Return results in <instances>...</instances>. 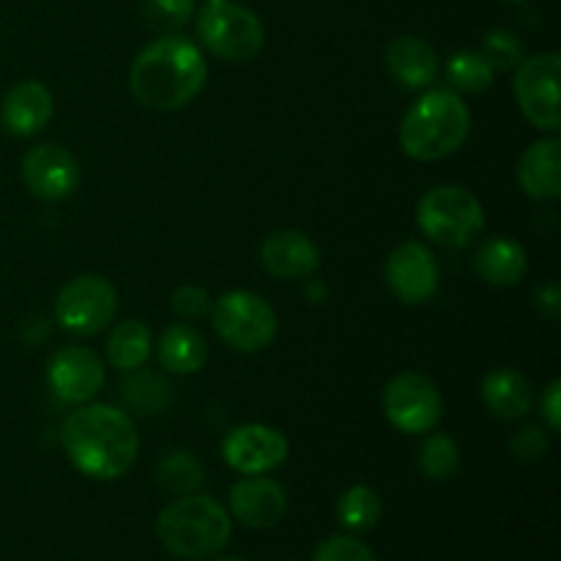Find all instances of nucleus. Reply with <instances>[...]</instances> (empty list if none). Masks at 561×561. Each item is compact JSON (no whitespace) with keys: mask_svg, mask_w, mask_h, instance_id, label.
I'll use <instances>...</instances> for the list:
<instances>
[{"mask_svg":"<svg viewBox=\"0 0 561 561\" xmlns=\"http://www.w3.org/2000/svg\"><path fill=\"white\" fill-rule=\"evenodd\" d=\"M71 466L96 482L121 480L140 455V433L124 409L104 403L77 405L60 427Z\"/></svg>","mask_w":561,"mask_h":561,"instance_id":"obj_1","label":"nucleus"},{"mask_svg":"<svg viewBox=\"0 0 561 561\" xmlns=\"http://www.w3.org/2000/svg\"><path fill=\"white\" fill-rule=\"evenodd\" d=\"M206 80V55L181 33H162L148 42L129 69L131 96L157 113L186 107L203 91Z\"/></svg>","mask_w":561,"mask_h":561,"instance_id":"obj_2","label":"nucleus"},{"mask_svg":"<svg viewBox=\"0 0 561 561\" xmlns=\"http://www.w3.org/2000/svg\"><path fill=\"white\" fill-rule=\"evenodd\" d=\"M471 135V110L453 88L422 93L400 121V148L416 162H438L463 148Z\"/></svg>","mask_w":561,"mask_h":561,"instance_id":"obj_3","label":"nucleus"},{"mask_svg":"<svg viewBox=\"0 0 561 561\" xmlns=\"http://www.w3.org/2000/svg\"><path fill=\"white\" fill-rule=\"evenodd\" d=\"M157 535L164 551L184 561L214 559L228 548L233 518L211 496L190 493L170 502L157 518Z\"/></svg>","mask_w":561,"mask_h":561,"instance_id":"obj_4","label":"nucleus"},{"mask_svg":"<svg viewBox=\"0 0 561 561\" xmlns=\"http://www.w3.org/2000/svg\"><path fill=\"white\" fill-rule=\"evenodd\" d=\"M416 225L438 247L463 250L485 230V208L480 197L460 184L427 190L416 203Z\"/></svg>","mask_w":561,"mask_h":561,"instance_id":"obj_5","label":"nucleus"},{"mask_svg":"<svg viewBox=\"0 0 561 561\" xmlns=\"http://www.w3.org/2000/svg\"><path fill=\"white\" fill-rule=\"evenodd\" d=\"M197 38L203 47L225 64H250L266 44V27L261 16L241 3L211 0L197 14Z\"/></svg>","mask_w":561,"mask_h":561,"instance_id":"obj_6","label":"nucleus"},{"mask_svg":"<svg viewBox=\"0 0 561 561\" xmlns=\"http://www.w3.org/2000/svg\"><path fill=\"white\" fill-rule=\"evenodd\" d=\"M208 316L219 340L241 354L266 351L277 337V312L261 294L252 290H228L214 301Z\"/></svg>","mask_w":561,"mask_h":561,"instance_id":"obj_7","label":"nucleus"},{"mask_svg":"<svg viewBox=\"0 0 561 561\" xmlns=\"http://www.w3.org/2000/svg\"><path fill=\"white\" fill-rule=\"evenodd\" d=\"M118 312V288L102 274H80L58 290L55 321L77 337H96Z\"/></svg>","mask_w":561,"mask_h":561,"instance_id":"obj_8","label":"nucleus"},{"mask_svg":"<svg viewBox=\"0 0 561 561\" xmlns=\"http://www.w3.org/2000/svg\"><path fill=\"white\" fill-rule=\"evenodd\" d=\"M559 53L526 55L524 64L515 69L513 91L524 118L548 135H559L561 104H559Z\"/></svg>","mask_w":561,"mask_h":561,"instance_id":"obj_9","label":"nucleus"},{"mask_svg":"<svg viewBox=\"0 0 561 561\" xmlns=\"http://www.w3.org/2000/svg\"><path fill=\"white\" fill-rule=\"evenodd\" d=\"M383 416L389 425L409 436L431 433L442 422L444 400L436 383L422 373H400L383 389Z\"/></svg>","mask_w":561,"mask_h":561,"instance_id":"obj_10","label":"nucleus"},{"mask_svg":"<svg viewBox=\"0 0 561 561\" xmlns=\"http://www.w3.org/2000/svg\"><path fill=\"white\" fill-rule=\"evenodd\" d=\"M383 279L394 299L409 307H420L436 296L442 272L436 255L422 241H403L389 252Z\"/></svg>","mask_w":561,"mask_h":561,"instance_id":"obj_11","label":"nucleus"},{"mask_svg":"<svg viewBox=\"0 0 561 561\" xmlns=\"http://www.w3.org/2000/svg\"><path fill=\"white\" fill-rule=\"evenodd\" d=\"M104 365L96 351L85 345H64L47 362V383L66 405H85L102 392Z\"/></svg>","mask_w":561,"mask_h":561,"instance_id":"obj_12","label":"nucleus"},{"mask_svg":"<svg viewBox=\"0 0 561 561\" xmlns=\"http://www.w3.org/2000/svg\"><path fill=\"white\" fill-rule=\"evenodd\" d=\"M22 181L33 197L58 203L75 195L80 186V164L69 148L58 142H42L22 159Z\"/></svg>","mask_w":561,"mask_h":561,"instance_id":"obj_13","label":"nucleus"},{"mask_svg":"<svg viewBox=\"0 0 561 561\" xmlns=\"http://www.w3.org/2000/svg\"><path fill=\"white\" fill-rule=\"evenodd\" d=\"M290 444L283 431L261 422L239 425L222 442V458L239 474H268L288 460Z\"/></svg>","mask_w":561,"mask_h":561,"instance_id":"obj_14","label":"nucleus"},{"mask_svg":"<svg viewBox=\"0 0 561 561\" xmlns=\"http://www.w3.org/2000/svg\"><path fill=\"white\" fill-rule=\"evenodd\" d=\"M288 510V493L277 480L266 474H241L228 493L230 518L247 529H272Z\"/></svg>","mask_w":561,"mask_h":561,"instance_id":"obj_15","label":"nucleus"},{"mask_svg":"<svg viewBox=\"0 0 561 561\" xmlns=\"http://www.w3.org/2000/svg\"><path fill=\"white\" fill-rule=\"evenodd\" d=\"M261 263L274 279L296 283V279L312 277L321 268V250L301 230L283 228L263 239Z\"/></svg>","mask_w":561,"mask_h":561,"instance_id":"obj_16","label":"nucleus"},{"mask_svg":"<svg viewBox=\"0 0 561 561\" xmlns=\"http://www.w3.org/2000/svg\"><path fill=\"white\" fill-rule=\"evenodd\" d=\"M55 99L47 85L36 80H22L3 96L0 124L11 137H33L53 121Z\"/></svg>","mask_w":561,"mask_h":561,"instance_id":"obj_17","label":"nucleus"},{"mask_svg":"<svg viewBox=\"0 0 561 561\" xmlns=\"http://www.w3.org/2000/svg\"><path fill=\"white\" fill-rule=\"evenodd\" d=\"M383 64L392 80L405 91H425L438 75L436 49L420 36H398L387 44Z\"/></svg>","mask_w":561,"mask_h":561,"instance_id":"obj_18","label":"nucleus"},{"mask_svg":"<svg viewBox=\"0 0 561 561\" xmlns=\"http://www.w3.org/2000/svg\"><path fill=\"white\" fill-rule=\"evenodd\" d=\"M518 184L535 201H559L561 197V140L559 135L531 142L518 159Z\"/></svg>","mask_w":561,"mask_h":561,"instance_id":"obj_19","label":"nucleus"},{"mask_svg":"<svg viewBox=\"0 0 561 561\" xmlns=\"http://www.w3.org/2000/svg\"><path fill=\"white\" fill-rule=\"evenodd\" d=\"M482 403L493 416L504 422H518L535 409V392L529 378L515 367H496L482 378Z\"/></svg>","mask_w":561,"mask_h":561,"instance_id":"obj_20","label":"nucleus"},{"mask_svg":"<svg viewBox=\"0 0 561 561\" xmlns=\"http://www.w3.org/2000/svg\"><path fill=\"white\" fill-rule=\"evenodd\" d=\"M529 272V257L524 244L510 236H493L480 244L474 255V274L491 288H513Z\"/></svg>","mask_w":561,"mask_h":561,"instance_id":"obj_21","label":"nucleus"},{"mask_svg":"<svg viewBox=\"0 0 561 561\" xmlns=\"http://www.w3.org/2000/svg\"><path fill=\"white\" fill-rule=\"evenodd\" d=\"M159 365L173 376H192L203 370L208 359V343L190 323H173L162 332L157 343Z\"/></svg>","mask_w":561,"mask_h":561,"instance_id":"obj_22","label":"nucleus"},{"mask_svg":"<svg viewBox=\"0 0 561 561\" xmlns=\"http://www.w3.org/2000/svg\"><path fill=\"white\" fill-rule=\"evenodd\" d=\"M121 398L126 409L140 416H159L173 405V383L153 370H129V378L121 383Z\"/></svg>","mask_w":561,"mask_h":561,"instance_id":"obj_23","label":"nucleus"},{"mask_svg":"<svg viewBox=\"0 0 561 561\" xmlns=\"http://www.w3.org/2000/svg\"><path fill=\"white\" fill-rule=\"evenodd\" d=\"M153 348L151 329L137 318H126V321L115 323L113 332L107 337V362L121 373L137 370L146 365L148 354Z\"/></svg>","mask_w":561,"mask_h":561,"instance_id":"obj_24","label":"nucleus"},{"mask_svg":"<svg viewBox=\"0 0 561 561\" xmlns=\"http://www.w3.org/2000/svg\"><path fill=\"white\" fill-rule=\"evenodd\" d=\"M383 515L381 496L370 485H351L337 499V520L351 535H367Z\"/></svg>","mask_w":561,"mask_h":561,"instance_id":"obj_25","label":"nucleus"},{"mask_svg":"<svg viewBox=\"0 0 561 561\" xmlns=\"http://www.w3.org/2000/svg\"><path fill=\"white\" fill-rule=\"evenodd\" d=\"M416 466L425 480L447 482L460 469V447L447 433H431L416 453Z\"/></svg>","mask_w":561,"mask_h":561,"instance_id":"obj_26","label":"nucleus"},{"mask_svg":"<svg viewBox=\"0 0 561 561\" xmlns=\"http://www.w3.org/2000/svg\"><path fill=\"white\" fill-rule=\"evenodd\" d=\"M203 480H206V474H203L201 460L190 453H173L159 460L157 466L159 488L164 493H173L175 499L201 491Z\"/></svg>","mask_w":561,"mask_h":561,"instance_id":"obj_27","label":"nucleus"},{"mask_svg":"<svg viewBox=\"0 0 561 561\" xmlns=\"http://www.w3.org/2000/svg\"><path fill=\"white\" fill-rule=\"evenodd\" d=\"M493 77L496 71L480 49H460L447 60V80L455 93H485L493 85Z\"/></svg>","mask_w":561,"mask_h":561,"instance_id":"obj_28","label":"nucleus"},{"mask_svg":"<svg viewBox=\"0 0 561 561\" xmlns=\"http://www.w3.org/2000/svg\"><path fill=\"white\" fill-rule=\"evenodd\" d=\"M482 58L491 64L493 71H515L526 58V47L507 27H493L485 33L480 47Z\"/></svg>","mask_w":561,"mask_h":561,"instance_id":"obj_29","label":"nucleus"},{"mask_svg":"<svg viewBox=\"0 0 561 561\" xmlns=\"http://www.w3.org/2000/svg\"><path fill=\"white\" fill-rule=\"evenodd\" d=\"M195 14V0H142V20L151 31L179 33L181 27L190 25Z\"/></svg>","mask_w":561,"mask_h":561,"instance_id":"obj_30","label":"nucleus"},{"mask_svg":"<svg viewBox=\"0 0 561 561\" xmlns=\"http://www.w3.org/2000/svg\"><path fill=\"white\" fill-rule=\"evenodd\" d=\"M312 561H376V553L354 535H334L316 548Z\"/></svg>","mask_w":561,"mask_h":561,"instance_id":"obj_31","label":"nucleus"},{"mask_svg":"<svg viewBox=\"0 0 561 561\" xmlns=\"http://www.w3.org/2000/svg\"><path fill=\"white\" fill-rule=\"evenodd\" d=\"M551 449L548 442V431L540 425H524L513 438H510V455L520 463H537Z\"/></svg>","mask_w":561,"mask_h":561,"instance_id":"obj_32","label":"nucleus"},{"mask_svg":"<svg viewBox=\"0 0 561 561\" xmlns=\"http://www.w3.org/2000/svg\"><path fill=\"white\" fill-rule=\"evenodd\" d=\"M211 296L201 285H181V288H175L173 299H170L173 312L179 318H184V321H201V318H206L211 312Z\"/></svg>","mask_w":561,"mask_h":561,"instance_id":"obj_33","label":"nucleus"},{"mask_svg":"<svg viewBox=\"0 0 561 561\" xmlns=\"http://www.w3.org/2000/svg\"><path fill=\"white\" fill-rule=\"evenodd\" d=\"M540 416H542V422H546L548 433L561 431V381L559 378H553V381L546 387V392H542Z\"/></svg>","mask_w":561,"mask_h":561,"instance_id":"obj_34","label":"nucleus"},{"mask_svg":"<svg viewBox=\"0 0 561 561\" xmlns=\"http://www.w3.org/2000/svg\"><path fill=\"white\" fill-rule=\"evenodd\" d=\"M535 307L542 318L557 321L561 316V288L557 279H548V283H542L540 288L535 290Z\"/></svg>","mask_w":561,"mask_h":561,"instance_id":"obj_35","label":"nucleus"},{"mask_svg":"<svg viewBox=\"0 0 561 561\" xmlns=\"http://www.w3.org/2000/svg\"><path fill=\"white\" fill-rule=\"evenodd\" d=\"M502 3H510V5H518V3H526V0H502Z\"/></svg>","mask_w":561,"mask_h":561,"instance_id":"obj_36","label":"nucleus"},{"mask_svg":"<svg viewBox=\"0 0 561 561\" xmlns=\"http://www.w3.org/2000/svg\"><path fill=\"white\" fill-rule=\"evenodd\" d=\"M214 561H244V559H214Z\"/></svg>","mask_w":561,"mask_h":561,"instance_id":"obj_37","label":"nucleus"}]
</instances>
